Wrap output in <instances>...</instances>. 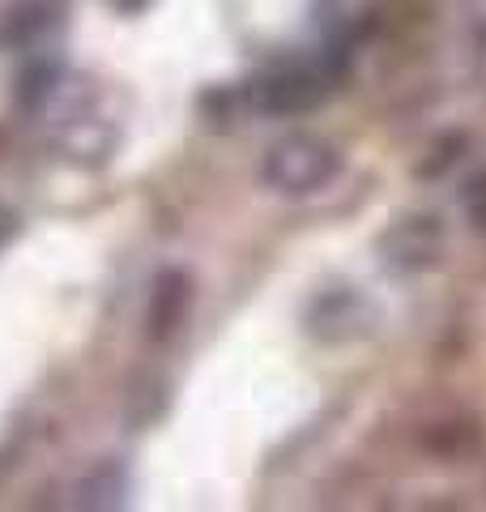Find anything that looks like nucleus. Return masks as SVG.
<instances>
[{
    "mask_svg": "<svg viewBox=\"0 0 486 512\" xmlns=\"http://www.w3.org/2000/svg\"><path fill=\"white\" fill-rule=\"evenodd\" d=\"M337 171V154L316 137H290L273 146L265 163V180L282 192H312Z\"/></svg>",
    "mask_w": 486,
    "mask_h": 512,
    "instance_id": "obj_1",
    "label": "nucleus"
}]
</instances>
